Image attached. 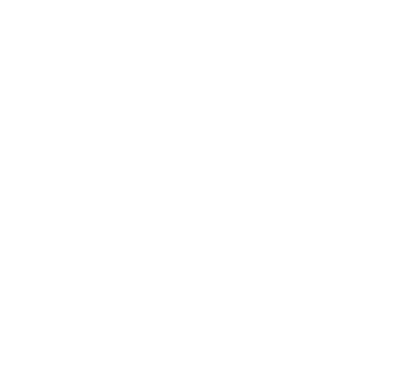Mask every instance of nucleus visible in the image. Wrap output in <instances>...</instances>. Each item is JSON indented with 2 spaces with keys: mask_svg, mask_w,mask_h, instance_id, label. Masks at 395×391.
<instances>
[]
</instances>
